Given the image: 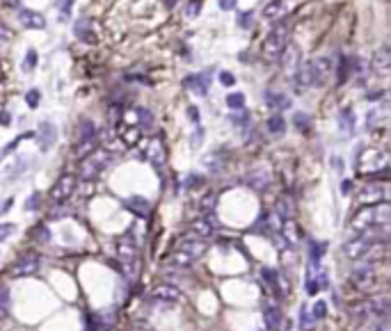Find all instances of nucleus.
<instances>
[{"instance_id": "obj_30", "label": "nucleus", "mask_w": 391, "mask_h": 331, "mask_svg": "<svg viewBox=\"0 0 391 331\" xmlns=\"http://www.w3.org/2000/svg\"><path fill=\"white\" fill-rule=\"evenodd\" d=\"M275 212L281 222H288V219H293V204L288 199H279L277 205H275Z\"/></svg>"}, {"instance_id": "obj_21", "label": "nucleus", "mask_w": 391, "mask_h": 331, "mask_svg": "<svg viewBox=\"0 0 391 331\" xmlns=\"http://www.w3.org/2000/svg\"><path fill=\"white\" fill-rule=\"evenodd\" d=\"M288 12L284 0H270L268 5H263V19L265 21H281V16Z\"/></svg>"}, {"instance_id": "obj_5", "label": "nucleus", "mask_w": 391, "mask_h": 331, "mask_svg": "<svg viewBox=\"0 0 391 331\" xmlns=\"http://www.w3.org/2000/svg\"><path fill=\"white\" fill-rule=\"evenodd\" d=\"M288 37H291V25L288 23H279L268 39L263 41V57L268 62H277L279 55L284 53V48L288 46Z\"/></svg>"}, {"instance_id": "obj_37", "label": "nucleus", "mask_w": 391, "mask_h": 331, "mask_svg": "<svg viewBox=\"0 0 391 331\" xmlns=\"http://www.w3.org/2000/svg\"><path fill=\"white\" fill-rule=\"evenodd\" d=\"M309 313H311L313 322H320V320L327 315V302H323V299H318L316 304L309 306Z\"/></svg>"}, {"instance_id": "obj_9", "label": "nucleus", "mask_w": 391, "mask_h": 331, "mask_svg": "<svg viewBox=\"0 0 391 331\" xmlns=\"http://www.w3.org/2000/svg\"><path fill=\"white\" fill-rule=\"evenodd\" d=\"M309 71H311L313 85H325L327 80L332 78V71H334V60L327 57V55L313 57V60L309 62Z\"/></svg>"}, {"instance_id": "obj_7", "label": "nucleus", "mask_w": 391, "mask_h": 331, "mask_svg": "<svg viewBox=\"0 0 391 331\" xmlns=\"http://www.w3.org/2000/svg\"><path fill=\"white\" fill-rule=\"evenodd\" d=\"M215 231H218V219H215V215H201V217H197L195 222H190V238L195 240H211L213 235H215Z\"/></svg>"}, {"instance_id": "obj_53", "label": "nucleus", "mask_w": 391, "mask_h": 331, "mask_svg": "<svg viewBox=\"0 0 391 331\" xmlns=\"http://www.w3.org/2000/svg\"><path fill=\"white\" fill-rule=\"evenodd\" d=\"M186 185H188V187H199V185H201V176H197V174H193V176H188Z\"/></svg>"}, {"instance_id": "obj_27", "label": "nucleus", "mask_w": 391, "mask_h": 331, "mask_svg": "<svg viewBox=\"0 0 391 331\" xmlns=\"http://www.w3.org/2000/svg\"><path fill=\"white\" fill-rule=\"evenodd\" d=\"M389 64H391L389 51H387V48H380L378 53L373 55V69H375L380 76H387V71H389Z\"/></svg>"}, {"instance_id": "obj_10", "label": "nucleus", "mask_w": 391, "mask_h": 331, "mask_svg": "<svg viewBox=\"0 0 391 331\" xmlns=\"http://www.w3.org/2000/svg\"><path fill=\"white\" fill-rule=\"evenodd\" d=\"M39 272V256L37 254H23L9 265L12 277H34Z\"/></svg>"}, {"instance_id": "obj_57", "label": "nucleus", "mask_w": 391, "mask_h": 331, "mask_svg": "<svg viewBox=\"0 0 391 331\" xmlns=\"http://www.w3.org/2000/svg\"><path fill=\"white\" fill-rule=\"evenodd\" d=\"M332 165H334L336 172H343V160H341V158H334V160H332Z\"/></svg>"}, {"instance_id": "obj_2", "label": "nucleus", "mask_w": 391, "mask_h": 331, "mask_svg": "<svg viewBox=\"0 0 391 331\" xmlns=\"http://www.w3.org/2000/svg\"><path fill=\"white\" fill-rule=\"evenodd\" d=\"M389 308H391L389 295H375V297L366 299L362 304L352 306V318H357L359 322H364V325H371V322L389 318Z\"/></svg>"}, {"instance_id": "obj_15", "label": "nucleus", "mask_w": 391, "mask_h": 331, "mask_svg": "<svg viewBox=\"0 0 391 331\" xmlns=\"http://www.w3.org/2000/svg\"><path fill=\"white\" fill-rule=\"evenodd\" d=\"M37 137H39V149L41 151H48V149H53L55 139H57V130L51 121H44L37 130Z\"/></svg>"}, {"instance_id": "obj_29", "label": "nucleus", "mask_w": 391, "mask_h": 331, "mask_svg": "<svg viewBox=\"0 0 391 331\" xmlns=\"http://www.w3.org/2000/svg\"><path fill=\"white\" fill-rule=\"evenodd\" d=\"M261 279H263L265 283H268V288H272V290H279V288H281V274L270 270V267H263V270H261Z\"/></svg>"}, {"instance_id": "obj_42", "label": "nucleus", "mask_w": 391, "mask_h": 331, "mask_svg": "<svg viewBox=\"0 0 391 331\" xmlns=\"http://www.w3.org/2000/svg\"><path fill=\"white\" fill-rule=\"evenodd\" d=\"M14 231H16V226L14 224H0V242H5V240L12 238Z\"/></svg>"}, {"instance_id": "obj_32", "label": "nucleus", "mask_w": 391, "mask_h": 331, "mask_svg": "<svg viewBox=\"0 0 391 331\" xmlns=\"http://www.w3.org/2000/svg\"><path fill=\"white\" fill-rule=\"evenodd\" d=\"M265 128H268V132H272V135H281V132L286 130V121L281 114H272L270 119L265 121Z\"/></svg>"}, {"instance_id": "obj_43", "label": "nucleus", "mask_w": 391, "mask_h": 331, "mask_svg": "<svg viewBox=\"0 0 391 331\" xmlns=\"http://www.w3.org/2000/svg\"><path fill=\"white\" fill-rule=\"evenodd\" d=\"M199 9H201V5H199L197 0H193V2H188V5H186L183 14H186V16H190V19H195V16L199 14Z\"/></svg>"}, {"instance_id": "obj_31", "label": "nucleus", "mask_w": 391, "mask_h": 331, "mask_svg": "<svg viewBox=\"0 0 391 331\" xmlns=\"http://www.w3.org/2000/svg\"><path fill=\"white\" fill-rule=\"evenodd\" d=\"M96 144H99V137H92V139H85V142H78V146H76V155H78L80 160L87 158L89 153L96 151Z\"/></svg>"}, {"instance_id": "obj_40", "label": "nucleus", "mask_w": 391, "mask_h": 331, "mask_svg": "<svg viewBox=\"0 0 391 331\" xmlns=\"http://www.w3.org/2000/svg\"><path fill=\"white\" fill-rule=\"evenodd\" d=\"M76 34H78V37H83L87 44H94V37H92V32H89V27H87V21H83V23H78V25H76Z\"/></svg>"}, {"instance_id": "obj_1", "label": "nucleus", "mask_w": 391, "mask_h": 331, "mask_svg": "<svg viewBox=\"0 0 391 331\" xmlns=\"http://www.w3.org/2000/svg\"><path fill=\"white\" fill-rule=\"evenodd\" d=\"M389 219H391L389 201L387 204H378V205H364L362 210H357L352 215L350 224H348V233L355 238V235H362V233L371 231L375 226L389 224Z\"/></svg>"}, {"instance_id": "obj_55", "label": "nucleus", "mask_w": 391, "mask_h": 331, "mask_svg": "<svg viewBox=\"0 0 391 331\" xmlns=\"http://www.w3.org/2000/svg\"><path fill=\"white\" fill-rule=\"evenodd\" d=\"M12 205H14V199H7V201H2V204H0V215H2V212H7Z\"/></svg>"}, {"instance_id": "obj_13", "label": "nucleus", "mask_w": 391, "mask_h": 331, "mask_svg": "<svg viewBox=\"0 0 391 331\" xmlns=\"http://www.w3.org/2000/svg\"><path fill=\"white\" fill-rule=\"evenodd\" d=\"M146 160L151 162L153 167H163L167 162V151H165V144H163V139H151V142H146Z\"/></svg>"}, {"instance_id": "obj_3", "label": "nucleus", "mask_w": 391, "mask_h": 331, "mask_svg": "<svg viewBox=\"0 0 391 331\" xmlns=\"http://www.w3.org/2000/svg\"><path fill=\"white\" fill-rule=\"evenodd\" d=\"M138 258H140V247L138 240L133 238V233H124L119 240H117V260H119L121 270L128 279L138 277Z\"/></svg>"}, {"instance_id": "obj_4", "label": "nucleus", "mask_w": 391, "mask_h": 331, "mask_svg": "<svg viewBox=\"0 0 391 331\" xmlns=\"http://www.w3.org/2000/svg\"><path fill=\"white\" fill-rule=\"evenodd\" d=\"M112 160H114V155L108 151V149H96V151L89 153V155L83 158V162H80V178L83 180L99 178L101 174L112 165Z\"/></svg>"}, {"instance_id": "obj_26", "label": "nucleus", "mask_w": 391, "mask_h": 331, "mask_svg": "<svg viewBox=\"0 0 391 331\" xmlns=\"http://www.w3.org/2000/svg\"><path fill=\"white\" fill-rule=\"evenodd\" d=\"M295 76V89L298 92H305L307 87H311V71H309V62H305V64L298 66V71L293 73Z\"/></svg>"}, {"instance_id": "obj_38", "label": "nucleus", "mask_w": 391, "mask_h": 331, "mask_svg": "<svg viewBox=\"0 0 391 331\" xmlns=\"http://www.w3.org/2000/svg\"><path fill=\"white\" fill-rule=\"evenodd\" d=\"M215 205H218V194H213V192L201 197V201H199V208L204 210V215H211L215 210Z\"/></svg>"}, {"instance_id": "obj_11", "label": "nucleus", "mask_w": 391, "mask_h": 331, "mask_svg": "<svg viewBox=\"0 0 391 331\" xmlns=\"http://www.w3.org/2000/svg\"><path fill=\"white\" fill-rule=\"evenodd\" d=\"M357 201L364 205H378V204H387L389 201V187L385 183H373V185H366L362 192L357 194Z\"/></svg>"}, {"instance_id": "obj_45", "label": "nucleus", "mask_w": 391, "mask_h": 331, "mask_svg": "<svg viewBox=\"0 0 391 331\" xmlns=\"http://www.w3.org/2000/svg\"><path fill=\"white\" fill-rule=\"evenodd\" d=\"M37 240H39V242H44V245H46V242H51V233H48V229L46 226H37Z\"/></svg>"}, {"instance_id": "obj_22", "label": "nucleus", "mask_w": 391, "mask_h": 331, "mask_svg": "<svg viewBox=\"0 0 391 331\" xmlns=\"http://www.w3.org/2000/svg\"><path fill=\"white\" fill-rule=\"evenodd\" d=\"M245 183L254 190H265V187L270 185V174L265 172V169H254L245 176Z\"/></svg>"}, {"instance_id": "obj_50", "label": "nucleus", "mask_w": 391, "mask_h": 331, "mask_svg": "<svg viewBox=\"0 0 391 331\" xmlns=\"http://www.w3.org/2000/svg\"><path fill=\"white\" fill-rule=\"evenodd\" d=\"M37 208H39V194H32L26 201V210H37Z\"/></svg>"}, {"instance_id": "obj_16", "label": "nucleus", "mask_w": 391, "mask_h": 331, "mask_svg": "<svg viewBox=\"0 0 391 331\" xmlns=\"http://www.w3.org/2000/svg\"><path fill=\"white\" fill-rule=\"evenodd\" d=\"M176 249H181V252H186L188 256H193L195 260H199L201 256H204V252H206V242H204V240H195V238L188 235V238L181 240Z\"/></svg>"}, {"instance_id": "obj_59", "label": "nucleus", "mask_w": 391, "mask_h": 331, "mask_svg": "<svg viewBox=\"0 0 391 331\" xmlns=\"http://www.w3.org/2000/svg\"><path fill=\"white\" fill-rule=\"evenodd\" d=\"M165 2H167V7H172V5H174V0H165Z\"/></svg>"}, {"instance_id": "obj_28", "label": "nucleus", "mask_w": 391, "mask_h": 331, "mask_svg": "<svg viewBox=\"0 0 391 331\" xmlns=\"http://www.w3.org/2000/svg\"><path fill=\"white\" fill-rule=\"evenodd\" d=\"M92 137H99V130H96L92 119H83L78 124V142H85V139H92Z\"/></svg>"}, {"instance_id": "obj_39", "label": "nucleus", "mask_w": 391, "mask_h": 331, "mask_svg": "<svg viewBox=\"0 0 391 331\" xmlns=\"http://www.w3.org/2000/svg\"><path fill=\"white\" fill-rule=\"evenodd\" d=\"M226 107H231V110H243L245 107V96L243 94H229L226 96Z\"/></svg>"}, {"instance_id": "obj_60", "label": "nucleus", "mask_w": 391, "mask_h": 331, "mask_svg": "<svg viewBox=\"0 0 391 331\" xmlns=\"http://www.w3.org/2000/svg\"><path fill=\"white\" fill-rule=\"evenodd\" d=\"M133 331H144V329H140V327H138V329H133Z\"/></svg>"}, {"instance_id": "obj_61", "label": "nucleus", "mask_w": 391, "mask_h": 331, "mask_svg": "<svg viewBox=\"0 0 391 331\" xmlns=\"http://www.w3.org/2000/svg\"><path fill=\"white\" fill-rule=\"evenodd\" d=\"M0 73H2V69H0Z\"/></svg>"}, {"instance_id": "obj_51", "label": "nucleus", "mask_w": 391, "mask_h": 331, "mask_svg": "<svg viewBox=\"0 0 391 331\" xmlns=\"http://www.w3.org/2000/svg\"><path fill=\"white\" fill-rule=\"evenodd\" d=\"M220 9H224V12H229V9H233V7L238 5V0H218Z\"/></svg>"}, {"instance_id": "obj_36", "label": "nucleus", "mask_w": 391, "mask_h": 331, "mask_svg": "<svg viewBox=\"0 0 391 331\" xmlns=\"http://www.w3.org/2000/svg\"><path fill=\"white\" fill-rule=\"evenodd\" d=\"M325 249H327L325 242H316V240H313V242H311V252H309V260H311V265H320V258H323Z\"/></svg>"}, {"instance_id": "obj_47", "label": "nucleus", "mask_w": 391, "mask_h": 331, "mask_svg": "<svg viewBox=\"0 0 391 331\" xmlns=\"http://www.w3.org/2000/svg\"><path fill=\"white\" fill-rule=\"evenodd\" d=\"M231 121H233V124H236V126H245L247 121H250V114H247V112L233 114V117H231Z\"/></svg>"}, {"instance_id": "obj_33", "label": "nucleus", "mask_w": 391, "mask_h": 331, "mask_svg": "<svg viewBox=\"0 0 391 331\" xmlns=\"http://www.w3.org/2000/svg\"><path fill=\"white\" fill-rule=\"evenodd\" d=\"M298 325H300V331H313V327H316V322H313L311 313H309V306H302V308H300Z\"/></svg>"}, {"instance_id": "obj_25", "label": "nucleus", "mask_w": 391, "mask_h": 331, "mask_svg": "<svg viewBox=\"0 0 391 331\" xmlns=\"http://www.w3.org/2000/svg\"><path fill=\"white\" fill-rule=\"evenodd\" d=\"M124 204H126L128 210L135 212L138 217H146V215L151 212V204H149L146 199H142V197H131V199H126Z\"/></svg>"}, {"instance_id": "obj_44", "label": "nucleus", "mask_w": 391, "mask_h": 331, "mask_svg": "<svg viewBox=\"0 0 391 331\" xmlns=\"http://www.w3.org/2000/svg\"><path fill=\"white\" fill-rule=\"evenodd\" d=\"M26 103L30 107H37L39 105V92H37V89H30V92L26 94Z\"/></svg>"}, {"instance_id": "obj_58", "label": "nucleus", "mask_w": 391, "mask_h": 331, "mask_svg": "<svg viewBox=\"0 0 391 331\" xmlns=\"http://www.w3.org/2000/svg\"><path fill=\"white\" fill-rule=\"evenodd\" d=\"M0 124H9V112H2V117H0Z\"/></svg>"}, {"instance_id": "obj_48", "label": "nucleus", "mask_w": 391, "mask_h": 331, "mask_svg": "<svg viewBox=\"0 0 391 331\" xmlns=\"http://www.w3.org/2000/svg\"><path fill=\"white\" fill-rule=\"evenodd\" d=\"M220 82H222L224 87H231L233 82H236V78H233L229 71H222V73H220Z\"/></svg>"}, {"instance_id": "obj_12", "label": "nucleus", "mask_w": 391, "mask_h": 331, "mask_svg": "<svg viewBox=\"0 0 391 331\" xmlns=\"http://www.w3.org/2000/svg\"><path fill=\"white\" fill-rule=\"evenodd\" d=\"M261 315H263V325L268 331H277L281 325V308L275 302H263L261 306Z\"/></svg>"}, {"instance_id": "obj_19", "label": "nucleus", "mask_w": 391, "mask_h": 331, "mask_svg": "<svg viewBox=\"0 0 391 331\" xmlns=\"http://www.w3.org/2000/svg\"><path fill=\"white\" fill-rule=\"evenodd\" d=\"M19 19H21V23L26 27H30V30H44V27H46V19H44L39 12H34V9H21Z\"/></svg>"}, {"instance_id": "obj_17", "label": "nucleus", "mask_w": 391, "mask_h": 331, "mask_svg": "<svg viewBox=\"0 0 391 331\" xmlns=\"http://www.w3.org/2000/svg\"><path fill=\"white\" fill-rule=\"evenodd\" d=\"M279 62H281V66L286 69V73H291V76H293V73L298 71V66H300V51L288 44V46L284 48V53L279 55Z\"/></svg>"}, {"instance_id": "obj_49", "label": "nucleus", "mask_w": 391, "mask_h": 331, "mask_svg": "<svg viewBox=\"0 0 391 331\" xmlns=\"http://www.w3.org/2000/svg\"><path fill=\"white\" fill-rule=\"evenodd\" d=\"M34 64H37V53H34V51H30V53H28V60L23 62V69H28V71H30V69H34Z\"/></svg>"}, {"instance_id": "obj_35", "label": "nucleus", "mask_w": 391, "mask_h": 331, "mask_svg": "<svg viewBox=\"0 0 391 331\" xmlns=\"http://www.w3.org/2000/svg\"><path fill=\"white\" fill-rule=\"evenodd\" d=\"M9 306H12V297H9V290L0 283V320L9 315Z\"/></svg>"}, {"instance_id": "obj_56", "label": "nucleus", "mask_w": 391, "mask_h": 331, "mask_svg": "<svg viewBox=\"0 0 391 331\" xmlns=\"http://www.w3.org/2000/svg\"><path fill=\"white\" fill-rule=\"evenodd\" d=\"M238 23H240L243 27L250 25V14H240V16H238Z\"/></svg>"}, {"instance_id": "obj_6", "label": "nucleus", "mask_w": 391, "mask_h": 331, "mask_svg": "<svg viewBox=\"0 0 391 331\" xmlns=\"http://www.w3.org/2000/svg\"><path fill=\"white\" fill-rule=\"evenodd\" d=\"M378 285V270L375 267H359L350 272L348 277V288L355 292H371Z\"/></svg>"}, {"instance_id": "obj_14", "label": "nucleus", "mask_w": 391, "mask_h": 331, "mask_svg": "<svg viewBox=\"0 0 391 331\" xmlns=\"http://www.w3.org/2000/svg\"><path fill=\"white\" fill-rule=\"evenodd\" d=\"M153 299L156 302H163V304H174L181 299V290L172 283H160L153 288Z\"/></svg>"}, {"instance_id": "obj_23", "label": "nucleus", "mask_w": 391, "mask_h": 331, "mask_svg": "<svg viewBox=\"0 0 391 331\" xmlns=\"http://www.w3.org/2000/svg\"><path fill=\"white\" fill-rule=\"evenodd\" d=\"M208 85H211V78H206L201 73H195V76H188L186 78V87H190L199 96H206V94H208Z\"/></svg>"}, {"instance_id": "obj_20", "label": "nucleus", "mask_w": 391, "mask_h": 331, "mask_svg": "<svg viewBox=\"0 0 391 331\" xmlns=\"http://www.w3.org/2000/svg\"><path fill=\"white\" fill-rule=\"evenodd\" d=\"M195 263H197V260H195L193 256H188L186 252H181V249H174V252L167 256V260H165V265L176 267V270H188V267H193Z\"/></svg>"}, {"instance_id": "obj_18", "label": "nucleus", "mask_w": 391, "mask_h": 331, "mask_svg": "<svg viewBox=\"0 0 391 331\" xmlns=\"http://www.w3.org/2000/svg\"><path fill=\"white\" fill-rule=\"evenodd\" d=\"M279 235H281V242L286 247H295L300 242V226L288 219V222H281V229H279Z\"/></svg>"}, {"instance_id": "obj_34", "label": "nucleus", "mask_w": 391, "mask_h": 331, "mask_svg": "<svg viewBox=\"0 0 391 331\" xmlns=\"http://www.w3.org/2000/svg\"><path fill=\"white\" fill-rule=\"evenodd\" d=\"M338 124H341V128H343L348 135H350V132L355 130V114H352V110H348V107L341 110V112H338Z\"/></svg>"}, {"instance_id": "obj_41", "label": "nucleus", "mask_w": 391, "mask_h": 331, "mask_svg": "<svg viewBox=\"0 0 391 331\" xmlns=\"http://www.w3.org/2000/svg\"><path fill=\"white\" fill-rule=\"evenodd\" d=\"M293 124H295L298 128H302V130H309V126H311V119H309L305 112H300V114H295V117H293Z\"/></svg>"}, {"instance_id": "obj_8", "label": "nucleus", "mask_w": 391, "mask_h": 331, "mask_svg": "<svg viewBox=\"0 0 391 331\" xmlns=\"http://www.w3.org/2000/svg\"><path fill=\"white\" fill-rule=\"evenodd\" d=\"M73 192H76V176L64 174V176H60V178L55 180V185L51 187V201H53L55 205L66 204Z\"/></svg>"}, {"instance_id": "obj_52", "label": "nucleus", "mask_w": 391, "mask_h": 331, "mask_svg": "<svg viewBox=\"0 0 391 331\" xmlns=\"http://www.w3.org/2000/svg\"><path fill=\"white\" fill-rule=\"evenodd\" d=\"M9 37H12V34H9V30H7V27L0 23V46H5L7 41H9Z\"/></svg>"}, {"instance_id": "obj_46", "label": "nucleus", "mask_w": 391, "mask_h": 331, "mask_svg": "<svg viewBox=\"0 0 391 331\" xmlns=\"http://www.w3.org/2000/svg\"><path fill=\"white\" fill-rule=\"evenodd\" d=\"M368 331H391V327L387 320H378V322H371V329Z\"/></svg>"}, {"instance_id": "obj_54", "label": "nucleus", "mask_w": 391, "mask_h": 331, "mask_svg": "<svg viewBox=\"0 0 391 331\" xmlns=\"http://www.w3.org/2000/svg\"><path fill=\"white\" fill-rule=\"evenodd\" d=\"M188 117H190V119L195 121V124H199V110L195 105H190L188 107Z\"/></svg>"}, {"instance_id": "obj_24", "label": "nucleus", "mask_w": 391, "mask_h": 331, "mask_svg": "<svg viewBox=\"0 0 391 331\" xmlns=\"http://www.w3.org/2000/svg\"><path fill=\"white\" fill-rule=\"evenodd\" d=\"M265 105L270 107V110L281 112V110H286V107H291V99L284 96V94H279V92H265Z\"/></svg>"}]
</instances>
